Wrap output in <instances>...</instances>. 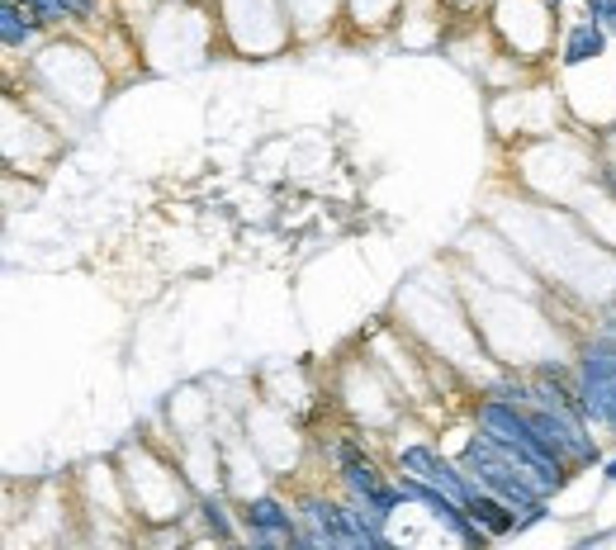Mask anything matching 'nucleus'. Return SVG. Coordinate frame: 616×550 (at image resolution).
I'll return each instance as SVG.
<instances>
[{"label": "nucleus", "mask_w": 616, "mask_h": 550, "mask_svg": "<svg viewBox=\"0 0 616 550\" xmlns=\"http://www.w3.org/2000/svg\"><path fill=\"white\" fill-rule=\"evenodd\" d=\"M465 508H470L474 517H484V522H489V532H512V527H517L512 517H503V508H498L493 498H479V494H474L470 503H465Z\"/></svg>", "instance_id": "f03ea898"}, {"label": "nucleus", "mask_w": 616, "mask_h": 550, "mask_svg": "<svg viewBox=\"0 0 616 550\" xmlns=\"http://www.w3.org/2000/svg\"><path fill=\"white\" fill-rule=\"evenodd\" d=\"M247 522H252V527H290V517L280 513V508H275L271 498L252 503V508H247Z\"/></svg>", "instance_id": "7ed1b4c3"}, {"label": "nucleus", "mask_w": 616, "mask_h": 550, "mask_svg": "<svg viewBox=\"0 0 616 550\" xmlns=\"http://www.w3.org/2000/svg\"><path fill=\"white\" fill-rule=\"evenodd\" d=\"M602 53V29L598 24H579L574 34H569V43H564V67H579V62H588V57Z\"/></svg>", "instance_id": "f257e3e1"}, {"label": "nucleus", "mask_w": 616, "mask_h": 550, "mask_svg": "<svg viewBox=\"0 0 616 550\" xmlns=\"http://www.w3.org/2000/svg\"><path fill=\"white\" fill-rule=\"evenodd\" d=\"M607 479H616V460H612V465H607Z\"/></svg>", "instance_id": "20e7f679"}]
</instances>
